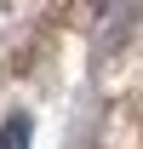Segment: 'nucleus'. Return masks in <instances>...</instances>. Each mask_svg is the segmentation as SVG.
<instances>
[{
	"label": "nucleus",
	"instance_id": "nucleus-1",
	"mask_svg": "<svg viewBox=\"0 0 143 149\" xmlns=\"http://www.w3.org/2000/svg\"><path fill=\"white\" fill-rule=\"evenodd\" d=\"M29 115H12V120H6V126H0V149H29Z\"/></svg>",
	"mask_w": 143,
	"mask_h": 149
}]
</instances>
